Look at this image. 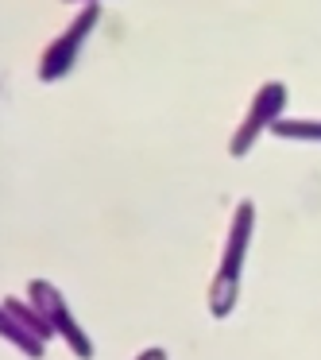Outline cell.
I'll return each mask as SVG.
<instances>
[{"mask_svg":"<svg viewBox=\"0 0 321 360\" xmlns=\"http://www.w3.org/2000/svg\"><path fill=\"white\" fill-rule=\"evenodd\" d=\"M251 233H256V202L244 198L240 205L232 210V225H228V236H225V252H221V267L209 283V314L217 321H225L228 314L236 310L240 302V275H244V259H248V244H251Z\"/></svg>","mask_w":321,"mask_h":360,"instance_id":"obj_1","label":"cell"},{"mask_svg":"<svg viewBox=\"0 0 321 360\" xmlns=\"http://www.w3.org/2000/svg\"><path fill=\"white\" fill-rule=\"evenodd\" d=\"M97 20H101V4H86V8L66 24V32H58L55 39L47 43V51H43V58H39V82L43 86H51V82L66 78V74L74 70V63H78V55H81V47H86L89 32L97 27Z\"/></svg>","mask_w":321,"mask_h":360,"instance_id":"obj_2","label":"cell"},{"mask_svg":"<svg viewBox=\"0 0 321 360\" xmlns=\"http://www.w3.org/2000/svg\"><path fill=\"white\" fill-rule=\"evenodd\" d=\"M287 82H263V86L256 89V97H251L248 112H244L240 128L232 132V140H228V155L232 159H244L251 151V143L259 140L263 132H271V124L282 117V109H287Z\"/></svg>","mask_w":321,"mask_h":360,"instance_id":"obj_3","label":"cell"},{"mask_svg":"<svg viewBox=\"0 0 321 360\" xmlns=\"http://www.w3.org/2000/svg\"><path fill=\"white\" fill-rule=\"evenodd\" d=\"M27 298H32V302L39 306V314L51 321L55 337H63V341L70 345L74 356H78V360H93V341H89V333L78 326V318H74V310L66 306L63 290H58L55 283L32 279V287H27Z\"/></svg>","mask_w":321,"mask_h":360,"instance_id":"obj_4","label":"cell"},{"mask_svg":"<svg viewBox=\"0 0 321 360\" xmlns=\"http://www.w3.org/2000/svg\"><path fill=\"white\" fill-rule=\"evenodd\" d=\"M0 329H4V337L12 341V349H20L27 360H43V356H47V341H43L35 329H27L24 321H16L8 310H0Z\"/></svg>","mask_w":321,"mask_h":360,"instance_id":"obj_5","label":"cell"},{"mask_svg":"<svg viewBox=\"0 0 321 360\" xmlns=\"http://www.w3.org/2000/svg\"><path fill=\"white\" fill-rule=\"evenodd\" d=\"M271 136L279 140H302V143H321V120H290V117H279L271 124Z\"/></svg>","mask_w":321,"mask_h":360,"instance_id":"obj_6","label":"cell"},{"mask_svg":"<svg viewBox=\"0 0 321 360\" xmlns=\"http://www.w3.org/2000/svg\"><path fill=\"white\" fill-rule=\"evenodd\" d=\"M136 360H166V349H143Z\"/></svg>","mask_w":321,"mask_h":360,"instance_id":"obj_7","label":"cell"},{"mask_svg":"<svg viewBox=\"0 0 321 360\" xmlns=\"http://www.w3.org/2000/svg\"><path fill=\"white\" fill-rule=\"evenodd\" d=\"M66 4H101V0H66Z\"/></svg>","mask_w":321,"mask_h":360,"instance_id":"obj_8","label":"cell"}]
</instances>
